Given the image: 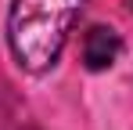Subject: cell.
I'll use <instances>...</instances> for the list:
<instances>
[{
    "label": "cell",
    "mask_w": 133,
    "mask_h": 130,
    "mask_svg": "<svg viewBox=\"0 0 133 130\" xmlns=\"http://www.w3.org/2000/svg\"><path fill=\"white\" fill-rule=\"evenodd\" d=\"M83 0H15L7 11V43L18 69L47 72L61 58Z\"/></svg>",
    "instance_id": "cell-1"
},
{
    "label": "cell",
    "mask_w": 133,
    "mask_h": 130,
    "mask_svg": "<svg viewBox=\"0 0 133 130\" xmlns=\"http://www.w3.org/2000/svg\"><path fill=\"white\" fill-rule=\"evenodd\" d=\"M119 51H122V40H119V33L111 25L87 29V36H83V65H87L90 72H101V69L115 65Z\"/></svg>",
    "instance_id": "cell-2"
},
{
    "label": "cell",
    "mask_w": 133,
    "mask_h": 130,
    "mask_svg": "<svg viewBox=\"0 0 133 130\" xmlns=\"http://www.w3.org/2000/svg\"><path fill=\"white\" fill-rule=\"evenodd\" d=\"M122 4H126V7H130V11H133V0H122Z\"/></svg>",
    "instance_id": "cell-3"
}]
</instances>
